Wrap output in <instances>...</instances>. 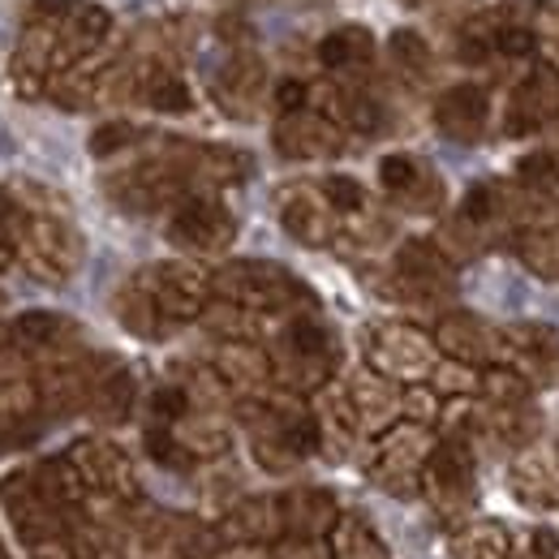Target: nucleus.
<instances>
[{
  "label": "nucleus",
  "mask_w": 559,
  "mask_h": 559,
  "mask_svg": "<svg viewBox=\"0 0 559 559\" xmlns=\"http://www.w3.org/2000/svg\"><path fill=\"white\" fill-rule=\"evenodd\" d=\"M503 366L521 370L534 388L559 383V328L538 319L503 323Z\"/></svg>",
  "instance_id": "15"
},
{
  "label": "nucleus",
  "mask_w": 559,
  "mask_h": 559,
  "mask_svg": "<svg viewBox=\"0 0 559 559\" xmlns=\"http://www.w3.org/2000/svg\"><path fill=\"white\" fill-rule=\"evenodd\" d=\"M22 250V263L26 272L44 284H61V280L73 276V267L82 263V237L78 228L70 224V215H31L26 219V233L17 241Z\"/></svg>",
  "instance_id": "11"
},
{
  "label": "nucleus",
  "mask_w": 559,
  "mask_h": 559,
  "mask_svg": "<svg viewBox=\"0 0 559 559\" xmlns=\"http://www.w3.org/2000/svg\"><path fill=\"white\" fill-rule=\"evenodd\" d=\"M139 104L155 108V112H190L194 95L186 86V78L173 70L164 57H151L139 66Z\"/></svg>",
  "instance_id": "30"
},
{
  "label": "nucleus",
  "mask_w": 559,
  "mask_h": 559,
  "mask_svg": "<svg viewBox=\"0 0 559 559\" xmlns=\"http://www.w3.org/2000/svg\"><path fill=\"white\" fill-rule=\"evenodd\" d=\"M272 146L284 159H332L345 151V130L314 108L301 112H284L272 130Z\"/></svg>",
  "instance_id": "19"
},
{
  "label": "nucleus",
  "mask_w": 559,
  "mask_h": 559,
  "mask_svg": "<svg viewBox=\"0 0 559 559\" xmlns=\"http://www.w3.org/2000/svg\"><path fill=\"white\" fill-rule=\"evenodd\" d=\"M259 319H263V314H254V310H241V306H233V301L211 297L199 323L207 328L211 336H219V341H259Z\"/></svg>",
  "instance_id": "37"
},
{
  "label": "nucleus",
  "mask_w": 559,
  "mask_h": 559,
  "mask_svg": "<svg viewBox=\"0 0 559 559\" xmlns=\"http://www.w3.org/2000/svg\"><path fill=\"white\" fill-rule=\"evenodd\" d=\"M319 186H323V199L332 203V211H336L341 219L370 207V203H366V190H361L353 177H341V173H336V177H328V181H319Z\"/></svg>",
  "instance_id": "45"
},
{
  "label": "nucleus",
  "mask_w": 559,
  "mask_h": 559,
  "mask_svg": "<svg viewBox=\"0 0 559 559\" xmlns=\"http://www.w3.org/2000/svg\"><path fill=\"white\" fill-rule=\"evenodd\" d=\"M439 345L430 332H421L414 323H374L370 336H366V366L379 370L383 379L401 383V388H414L426 383L439 366Z\"/></svg>",
  "instance_id": "7"
},
{
  "label": "nucleus",
  "mask_w": 559,
  "mask_h": 559,
  "mask_svg": "<svg viewBox=\"0 0 559 559\" xmlns=\"http://www.w3.org/2000/svg\"><path fill=\"white\" fill-rule=\"evenodd\" d=\"M142 293L151 297V306L164 314V323L177 332L194 319H203L211 301V272L186 259H168V263H151L139 276H130Z\"/></svg>",
  "instance_id": "8"
},
{
  "label": "nucleus",
  "mask_w": 559,
  "mask_h": 559,
  "mask_svg": "<svg viewBox=\"0 0 559 559\" xmlns=\"http://www.w3.org/2000/svg\"><path fill=\"white\" fill-rule=\"evenodd\" d=\"M379 186L396 207L409 211V215H439L443 199H448L443 177L426 159L405 155V151H392V155L379 159Z\"/></svg>",
  "instance_id": "13"
},
{
  "label": "nucleus",
  "mask_w": 559,
  "mask_h": 559,
  "mask_svg": "<svg viewBox=\"0 0 559 559\" xmlns=\"http://www.w3.org/2000/svg\"><path fill=\"white\" fill-rule=\"evenodd\" d=\"M392 297L409 306H435L456 297V263L435 241H405L392 259Z\"/></svg>",
  "instance_id": "10"
},
{
  "label": "nucleus",
  "mask_w": 559,
  "mask_h": 559,
  "mask_svg": "<svg viewBox=\"0 0 559 559\" xmlns=\"http://www.w3.org/2000/svg\"><path fill=\"white\" fill-rule=\"evenodd\" d=\"M112 203L134 215H151V211L177 207L181 199H190V173L181 164V155H164V159H146L126 173H117L108 181Z\"/></svg>",
  "instance_id": "9"
},
{
  "label": "nucleus",
  "mask_w": 559,
  "mask_h": 559,
  "mask_svg": "<svg viewBox=\"0 0 559 559\" xmlns=\"http://www.w3.org/2000/svg\"><path fill=\"white\" fill-rule=\"evenodd\" d=\"M211 297L233 301V306L254 310V314H280V310L310 301L306 284L267 259H233L219 272H211Z\"/></svg>",
  "instance_id": "5"
},
{
  "label": "nucleus",
  "mask_w": 559,
  "mask_h": 559,
  "mask_svg": "<svg viewBox=\"0 0 559 559\" xmlns=\"http://www.w3.org/2000/svg\"><path fill=\"white\" fill-rule=\"evenodd\" d=\"M388 57H392V70L401 73L409 86H426L435 78V52L418 31H396L388 39Z\"/></svg>",
  "instance_id": "36"
},
{
  "label": "nucleus",
  "mask_w": 559,
  "mask_h": 559,
  "mask_svg": "<svg viewBox=\"0 0 559 559\" xmlns=\"http://www.w3.org/2000/svg\"><path fill=\"white\" fill-rule=\"evenodd\" d=\"M370 61H374V39L366 26H341V31L323 35V44H319V66L332 73L370 70Z\"/></svg>",
  "instance_id": "32"
},
{
  "label": "nucleus",
  "mask_w": 559,
  "mask_h": 559,
  "mask_svg": "<svg viewBox=\"0 0 559 559\" xmlns=\"http://www.w3.org/2000/svg\"><path fill=\"white\" fill-rule=\"evenodd\" d=\"M306 99H310V86H306L301 78H284V82H276L280 117H284V112H301V108H306Z\"/></svg>",
  "instance_id": "47"
},
{
  "label": "nucleus",
  "mask_w": 559,
  "mask_h": 559,
  "mask_svg": "<svg viewBox=\"0 0 559 559\" xmlns=\"http://www.w3.org/2000/svg\"><path fill=\"white\" fill-rule=\"evenodd\" d=\"M112 310H117L121 328H126L130 336H139V341H168V336H173V328L164 323V314L151 306V297L142 293L134 280H126V284H121V293H117Z\"/></svg>",
  "instance_id": "35"
},
{
  "label": "nucleus",
  "mask_w": 559,
  "mask_h": 559,
  "mask_svg": "<svg viewBox=\"0 0 559 559\" xmlns=\"http://www.w3.org/2000/svg\"><path fill=\"white\" fill-rule=\"evenodd\" d=\"M272 366H276V383L284 392H293V396L319 392V388L332 383V374L341 366V341L323 319L297 314L280 332L276 349H272Z\"/></svg>",
  "instance_id": "2"
},
{
  "label": "nucleus",
  "mask_w": 559,
  "mask_h": 559,
  "mask_svg": "<svg viewBox=\"0 0 559 559\" xmlns=\"http://www.w3.org/2000/svg\"><path fill=\"white\" fill-rule=\"evenodd\" d=\"M430 336H435L443 357H456V361H469V366H499L503 361V328H495L478 314L452 310L435 323Z\"/></svg>",
  "instance_id": "20"
},
{
  "label": "nucleus",
  "mask_w": 559,
  "mask_h": 559,
  "mask_svg": "<svg viewBox=\"0 0 559 559\" xmlns=\"http://www.w3.org/2000/svg\"><path fill=\"white\" fill-rule=\"evenodd\" d=\"M26 211H22V203L9 194V190H0V241H22V233H26Z\"/></svg>",
  "instance_id": "46"
},
{
  "label": "nucleus",
  "mask_w": 559,
  "mask_h": 559,
  "mask_svg": "<svg viewBox=\"0 0 559 559\" xmlns=\"http://www.w3.org/2000/svg\"><path fill=\"white\" fill-rule=\"evenodd\" d=\"M139 139H142L139 126H130V121H104V126L91 134L86 146H91L95 159H108V155H117V151H130Z\"/></svg>",
  "instance_id": "44"
},
{
  "label": "nucleus",
  "mask_w": 559,
  "mask_h": 559,
  "mask_svg": "<svg viewBox=\"0 0 559 559\" xmlns=\"http://www.w3.org/2000/svg\"><path fill=\"white\" fill-rule=\"evenodd\" d=\"M134 401H139V388H134V374L117 361H104L99 357V370H95V383H91V401H86V414L104 426H117L134 414Z\"/></svg>",
  "instance_id": "29"
},
{
  "label": "nucleus",
  "mask_w": 559,
  "mask_h": 559,
  "mask_svg": "<svg viewBox=\"0 0 559 559\" xmlns=\"http://www.w3.org/2000/svg\"><path fill=\"white\" fill-rule=\"evenodd\" d=\"M534 31H538V52L543 61L559 70V0H538L534 4Z\"/></svg>",
  "instance_id": "43"
},
{
  "label": "nucleus",
  "mask_w": 559,
  "mask_h": 559,
  "mask_svg": "<svg viewBox=\"0 0 559 559\" xmlns=\"http://www.w3.org/2000/svg\"><path fill=\"white\" fill-rule=\"evenodd\" d=\"M13 336L31 349H57L73 336V323L66 314H52V310H26L17 323H13Z\"/></svg>",
  "instance_id": "38"
},
{
  "label": "nucleus",
  "mask_w": 559,
  "mask_h": 559,
  "mask_svg": "<svg viewBox=\"0 0 559 559\" xmlns=\"http://www.w3.org/2000/svg\"><path fill=\"white\" fill-rule=\"evenodd\" d=\"M512 559H559V530L556 525H530L512 534Z\"/></svg>",
  "instance_id": "42"
},
{
  "label": "nucleus",
  "mask_w": 559,
  "mask_h": 559,
  "mask_svg": "<svg viewBox=\"0 0 559 559\" xmlns=\"http://www.w3.org/2000/svg\"><path fill=\"white\" fill-rule=\"evenodd\" d=\"M349 396L353 405H357V414H361L366 435H379V430H388V426H396V421L405 418V388L383 379L370 366L349 383Z\"/></svg>",
  "instance_id": "26"
},
{
  "label": "nucleus",
  "mask_w": 559,
  "mask_h": 559,
  "mask_svg": "<svg viewBox=\"0 0 559 559\" xmlns=\"http://www.w3.org/2000/svg\"><path fill=\"white\" fill-rule=\"evenodd\" d=\"M219 538L224 543H259V547H272L284 538V512H280V495L276 499H241L228 508V516L219 521Z\"/></svg>",
  "instance_id": "27"
},
{
  "label": "nucleus",
  "mask_w": 559,
  "mask_h": 559,
  "mask_svg": "<svg viewBox=\"0 0 559 559\" xmlns=\"http://www.w3.org/2000/svg\"><path fill=\"white\" fill-rule=\"evenodd\" d=\"M328 559H392V551L366 516L341 512V521L328 534Z\"/></svg>",
  "instance_id": "33"
},
{
  "label": "nucleus",
  "mask_w": 559,
  "mask_h": 559,
  "mask_svg": "<svg viewBox=\"0 0 559 559\" xmlns=\"http://www.w3.org/2000/svg\"><path fill=\"white\" fill-rule=\"evenodd\" d=\"M280 228L301 246H332L341 237V215L323 199V186H288L276 199Z\"/></svg>",
  "instance_id": "17"
},
{
  "label": "nucleus",
  "mask_w": 559,
  "mask_h": 559,
  "mask_svg": "<svg viewBox=\"0 0 559 559\" xmlns=\"http://www.w3.org/2000/svg\"><path fill=\"white\" fill-rule=\"evenodd\" d=\"M559 121V70L551 66H538L530 70L508 95V108H503V134L508 139H525V134H538L547 126Z\"/></svg>",
  "instance_id": "16"
},
{
  "label": "nucleus",
  "mask_w": 559,
  "mask_h": 559,
  "mask_svg": "<svg viewBox=\"0 0 559 559\" xmlns=\"http://www.w3.org/2000/svg\"><path fill=\"white\" fill-rule=\"evenodd\" d=\"M237 237V219L211 194H190L168 215V241L186 254H224Z\"/></svg>",
  "instance_id": "12"
},
{
  "label": "nucleus",
  "mask_w": 559,
  "mask_h": 559,
  "mask_svg": "<svg viewBox=\"0 0 559 559\" xmlns=\"http://www.w3.org/2000/svg\"><path fill=\"white\" fill-rule=\"evenodd\" d=\"M211 366L228 383V392H241V396H263L276 383L272 353L259 349V341H219Z\"/></svg>",
  "instance_id": "25"
},
{
  "label": "nucleus",
  "mask_w": 559,
  "mask_h": 559,
  "mask_svg": "<svg viewBox=\"0 0 559 559\" xmlns=\"http://www.w3.org/2000/svg\"><path fill=\"white\" fill-rule=\"evenodd\" d=\"M478 396L490 405H525V401H534V383L521 370L499 361V366H483V392Z\"/></svg>",
  "instance_id": "40"
},
{
  "label": "nucleus",
  "mask_w": 559,
  "mask_h": 559,
  "mask_svg": "<svg viewBox=\"0 0 559 559\" xmlns=\"http://www.w3.org/2000/svg\"><path fill=\"white\" fill-rule=\"evenodd\" d=\"M534 48H538L534 4H525V0L483 9V13H474V17L456 31V57H461L465 66H490V61L530 57Z\"/></svg>",
  "instance_id": "4"
},
{
  "label": "nucleus",
  "mask_w": 559,
  "mask_h": 559,
  "mask_svg": "<svg viewBox=\"0 0 559 559\" xmlns=\"http://www.w3.org/2000/svg\"><path fill=\"white\" fill-rule=\"evenodd\" d=\"M439 435L435 426L426 421L401 418L396 426L379 430L370 439V452H366V474L374 487H383L388 495H401V499H414L421 495V469L435 452Z\"/></svg>",
  "instance_id": "3"
},
{
  "label": "nucleus",
  "mask_w": 559,
  "mask_h": 559,
  "mask_svg": "<svg viewBox=\"0 0 559 559\" xmlns=\"http://www.w3.org/2000/svg\"><path fill=\"white\" fill-rule=\"evenodd\" d=\"M211 559H280V551L259 543H224L219 551H211Z\"/></svg>",
  "instance_id": "48"
},
{
  "label": "nucleus",
  "mask_w": 559,
  "mask_h": 559,
  "mask_svg": "<svg viewBox=\"0 0 559 559\" xmlns=\"http://www.w3.org/2000/svg\"><path fill=\"white\" fill-rule=\"evenodd\" d=\"M443 401H474L483 392V366H469V361H456V357H439L435 374L426 379Z\"/></svg>",
  "instance_id": "39"
},
{
  "label": "nucleus",
  "mask_w": 559,
  "mask_h": 559,
  "mask_svg": "<svg viewBox=\"0 0 559 559\" xmlns=\"http://www.w3.org/2000/svg\"><path fill=\"white\" fill-rule=\"evenodd\" d=\"M474 490H478V452L474 439L443 430L426 469H421V495L426 503L443 516V521H469L474 508Z\"/></svg>",
  "instance_id": "6"
},
{
  "label": "nucleus",
  "mask_w": 559,
  "mask_h": 559,
  "mask_svg": "<svg viewBox=\"0 0 559 559\" xmlns=\"http://www.w3.org/2000/svg\"><path fill=\"white\" fill-rule=\"evenodd\" d=\"M452 559H512V530L490 516L461 521L452 534Z\"/></svg>",
  "instance_id": "31"
},
{
  "label": "nucleus",
  "mask_w": 559,
  "mask_h": 559,
  "mask_svg": "<svg viewBox=\"0 0 559 559\" xmlns=\"http://www.w3.org/2000/svg\"><path fill=\"white\" fill-rule=\"evenodd\" d=\"M66 461L73 465V474L82 478V487L91 495H108L117 503H130L139 495V478H134V465L130 456L108 443V439H82L66 452Z\"/></svg>",
  "instance_id": "14"
},
{
  "label": "nucleus",
  "mask_w": 559,
  "mask_h": 559,
  "mask_svg": "<svg viewBox=\"0 0 559 559\" xmlns=\"http://www.w3.org/2000/svg\"><path fill=\"white\" fill-rule=\"evenodd\" d=\"M211 95H215V104H219L228 117L250 121V117L259 112L263 95H267V66H263V57H254V52H233V57L215 70Z\"/></svg>",
  "instance_id": "21"
},
{
  "label": "nucleus",
  "mask_w": 559,
  "mask_h": 559,
  "mask_svg": "<svg viewBox=\"0 0 559 559\" xmlns=\"http://www.w3.org/2000/svg\"><path fill=\"white\" fill-rule=\"evenodd\" d=\"M551 155H556V168H559V146H556V151H551Z\"/></svg>",
  "instance_id": "51"
},
{
  "label": "nucleus",
  "mask_w": 559,
  "mask_h": 559,
  "mask_svg": "<svg viewBox=\"0 0 559 559\" xmlns=\"http://www.w3.org/2000/svg\"><path fill=\"white\" fill-rule=\"evenodd\" d=\"M237 418L246 421L250 430V448H254V461L272 474H288L293 465H301L306 456L323 452L319 443V421L314 409L301 405L293 392H263V396H246L237 405Z\"/></svg>",
  "instance_id": "1"
},
{
  "label": "nucleus",
  "mask_w": 559,
  "mask_h": 559,
  "mask_svg": "<svg viewBox=\"0 0 559 559\" xmlns=\"http://www.w3.org/2000/svg\"><path fill=\"white\" fill-rule=\"evenodd\" d=\"M430 121L448 142H461V146L483 142L490 126V91L483 82H452L448 91H439Z\"/></svg>",
  "instance_id": "18"
},
{
  "label": "nucleus",
  "mask_w": 559,
  "mask_h": 559,
  "mask_svg": "<svg viewBox=\"0 0 559 559\" xmlns=\"http://www.w3.org/2000/svg\"><path fill=\"white\" fill-rule=\"evenodd\" d=\"M508 487L525 508H559V448L534 443L512 456Z\"/></svg>",
  "instance_id": "22"
},
{
  "label": "nucleus",
  "mask_w": 559,
  "mask_h": 559,
  "mask_svg": "<svg viewBox=\"0 0 559 559\" xmlns=\"http://www.w3.org/2000/svg\"><path fill=\"white\" fill-rule=\"evenodd\" d=\"M9 263H13V246H9V241H0V272H4Z\"/></svg>",
  "instance_id": "49"
},
{
  "label": "nucleus",
  "mask_w": 559,
  "mask_h": 559,
  "mask_svg": "<svg viewBox=\"0 0 559 559\" xmlns=\"http://www.w3.org/2000/svg\"><path fill=\"white\" fill-rule=\"evenodd\" d=\"M512 254L538 280H559V224H530L512 237Z\"/></svg>",
  "instance_id": "34"
},
{
  "label": "nucleus",
  "mask_w": 559,
  "mask_h": 559,
  "mask_svg": "<svg viewBox=\"0 0 559 559\" xmlns=\"http://www.w3.org/2000/svg\"><path fill=\"white\" fill-rule=\"evenodd\" d=\"M328 117L341 126V130H353L361 139H379L388 134V104L379 95H370L366 86H332L328 91Z\"/></svg>",
  "instance_id": "28"
},
{
  "label": "nucleus",
  "mask_w": 559,
  "mask_h": 559,
  "mask_svg": "<svg viewBox=\"0 0 559 559\" xmlns=\"http://www.w3.org/2000/svg\"><path fill=\"white\" fill-rule=\"evenodd\" d=\"M9 336H13V332H9V323H0V349L9 345Z\"/></svg>",
  "instance_id": "50"
},
{
  "label": "nucleus",
  "mask_w": 559,
  "mask_h": 559,
  "mask_svg": "<svg viewBox=\"0 0 559 559\" xmlns=\"http://www.w3.org/2000/svg\"><path fill=\"white\" fill-rule=\"evenodd\" d=\"M310 409H314V421H319V443H323V452L349 456L353 448H357V439L366 435L361 414H357V405H353V396H349V383H328V388H319Z\"/></svg>",
  "instance_id": "23"
},
{
  "label": "nucleus",
  "mask_w": 559,
  "mask_h": 559,
  "mask_svg": "<svg viewBox=\"0 0 559 559\" xmlns=\"http://www.w3.org/2000/svg\"><path fill=\"white\" fill-rule=\"evenodd\" d=\"M280 512H284V538L288 543H323L332 534V525L341 521L336 495L319 487H297L280 495Z\"/></svg>",
  "instance_id": "24"
},
{
  "label": "nucleus",
  "mask_w": 559,
  "mask_h": 559,
  "mask_svg": "<svg viewBox=\"0 0 559 559\" xmlns=\"http://www.w3.org/2000/svg\"><path fill=\"white\" fill-rule=\"evenodd\" d=\"M146 452L164 469H194L199 461L186 452V443L173 435V426H146Z\"/></svg>",
  "instance_id": "41"
}]
</instances>
